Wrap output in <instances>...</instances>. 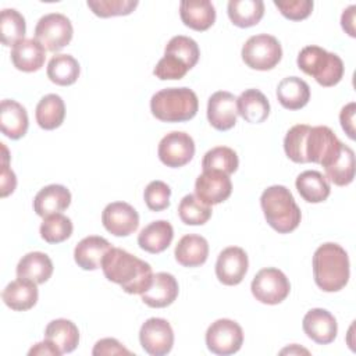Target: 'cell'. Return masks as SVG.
I'll return each mask as SVG.
<instances>
[{
    "mask_svg": "<svg viewBox=\"0 0 356 356\" xmlns=\"http://www.w3.org/2000/svg\"><path fill=\"white\" fill-rule=\"evenodd\" d=\"M316 285L324 292H338L346 286L350 275L346 250L334 242L320 245L313 254Z\"/></svg>",
    "mask_w": 356,
    "mask_h": 356,
    "instance_id": "7a4b0ae2",
    "label": "cell"
},
{
    "mask_svg": "<svg viewBox=\"0 0 356 356\" xmlns=\"http://www.w3.org/2000/svg\"><path fill=\"white\" fill-rule=\"evenodd\" d=\"M38 284L29 280L18 278L11 281L3 291L1 298L6 306L15 312H25L32 309L39 298Z\"/></svg>",
    "mask_w": 356,
    "mask_h": 356,
    "instance_id": "cb8c5ba5",
    "label": "cell"
},
{
    "mask_svg": "<svg viewBox=\"0 0 356 356\" xmlns=\"http://www.w3.org/2000/svg\"><path fill=\"white\" fill-rule=\"evenodd\" d=\"M79 72V63L70 54H56L47 64V78L60 86H70L75 83Z\"/></svg>",
    "mask_w": 356,
    "mask_h": 356,
    "instance_id": "e575fe53",
    "label": "cell"
},
{
    "mask_svg": "<svg viewBox=\"0 0 356 356\" xmlns=\"http://www.w3.org/2000/svg\"><path fill=\"white\" fill-rule=\"evenodd\" d=\"M341 147L342 142L331 128L325 125L310 127L305 140L306 163H316L325 168L338 157Z\"/></svg>",
    "mask_w": 356,
    "mask_h": 356,
    "instance_id": "52a82bcc",
    "label": "cell"
},
{
    "mask_svg": "<svg viewBox=\"0 0 356 356\" xmlns=\"http://www.w3.org/2000/svg\"><path fill=\"white\" fill-rule=\"evenodd\" d=\"M249 260L242 248L229 246L225 248L217 257L216 275L224 285L232 286L242 282L248 273Z\"/></svg>",
    "mask_w": 356,
    "mask_h": 356,
    "instance_id": "5bb4252c",
    "label": "cell"
},
{
    "mask_svg": "<svg viewBox=\"0 0 356 356\" xmlns=\"http://www.w3.org/2000/svg\"><path fill=\"white\" fill-rule=\"evenodd\" d=\"M72 229V221L67 216L56 213L43 218L40 224V236L47 243H61L71 236Z\"/></svg>",
    "mask_w": 356,
    "mask_h": 356,
    "instance_id": "f35d334b",
    "label": "cell"
},
{
    "mask_svg": "<svg viewBox=\"0 0 356 356\" xmlns=\"http://www.w3.org/2000/svg\"><path fill=\"white\" fill-rule=\"evenodd\" d=\"M178 292L179 286L172 274L156 273L153 274L152 285L142 293V302L154 309L167 307L177 299Z\"/></svg>",
    "mask_w": 356,
    "mask_h": 356,
    "instance_id": "ac0fdd59",
    "label": "cell"
},
{
    "mask_svg": "<svg viewBox=\"0 0 356 356\" xmlns=\"http://www.w3.org/2000/svg\"><path fill=\"white\" fill-rule=\"evenodd\" d=\"M277 99L286 110H299L310 100L309 85L298 76H286L277 86Z\"/></svg>",
    "mask_w": 356,
    "mask_h": 356,
    "instance_id": "f1b7e54d",
    "label": "cell"
},
{
    "mask_svg": "<svg viewBox=\"0 0 356 356\" xmlns=\"http://www.w3.org/2000/svg\"><path fill=\"white\" fill-rule=\"evenodd\" d=\"M175 260L184 267H199L206 263L209 256L207 241L196 234L182 236L175 246Z\"/></svg>",
    "mask_w": 356,
    "mask_h": 356,
    "instance_id": "484cf974",
    "label": "cell"
},
{
    "mask_svg": "<svg viewBox=\"0 0 356 356\" xmlns=\"http://www.w3.org/2000/svg\"><path fill=\"white\" fill-rule=\"evenodd\" d=\"M227 13L235 26L250 28L263 18L264 3L261 0H229Z\"/></svg>",
    "mask_w": 356,
    "mask_h": 356,
    "instance_id": "1f68e13d",
    "label": "cell"
},
{
    "mask_svg": "<svg viewBox=\"0 0 356 356\" xmlns=\"http://www.w3.org/2000/svg\"><path fill=\"white\" fill-rule=\"evenodd\" d=\"M174 228L165 220H157L146 225L138 235V245L149 253H161L172 242Z\"/></svg>",
    "mask_w": 356,
    "mask_h": 356,
    "instance_id": "d4e9b609",
    "label": "cell"
},
{
    "mask_svg": "<svg viewBox=\"0 0 356 356\" xmlns=\"http://www.w3.org/2000/svg\"><path fill=\"white\" fill-rule=\"evenodd\" d=\"M178 216L186 225H203L211 217V206L203 203L196 195H186L178 206Z\"/></svg>",
    "mask_w": 356,
    "mask_h": 356,
    "instance_id": "74e56055",
    "label": "cell"
},
{
    "mask_svg": "<svg viewBox=\"0 0 356 356\" xmlns=\"http://www.w3.org/2000/svg\"><path fill=\"white\" fill-rule=\"evenodd\" d=\"M53 274V263L43 252H29L17 264V277L44 284Z\"/></svg>",
    "mask_w": 356,
    "mask_h": 356,
    "instance_id": "83f0119b",
    "label": "cell"
},
{
    "mask_svg": "<svg viewBox=\"0 0 356 356\" xmlns=\"http://www.w3.org/2000/svg\"><path fill=\"white\" fill-rule=\"evenodd\" d=\"M36 122L42 129L51 131L58 128L65 118V104L64 100L54 93L43 96L35 111Z\"/></svg>",
    "mask_w": 356,
    "mask_h": 356,
    "instance_id": "d6a6232c",
    "label": "cell"
},
{
    "mask_svg": "<svg viewBox=\"0 0 356 356\" xmlns=\"http://www.w3.org/2000/svg\"><path fill=\"white\" fill-rule=\"evenodd\" d=\"M157 154L160 161L167 167H184L195 156V142L189 134L172 131L160 140Z\"/></svg>",
    "mask_w": 356,
    "mask_h": 356,
    "instance_id": "8fae6325",
    "label": "cell"
},
{
    "mask_svg": "<svg viewBox=\"0 0 356 356\" xmlns=\"http://www.w3.org/2000/svg\"><path fill=\"white\" fill-rule=\"evenodd\" d=\"M71 203V192L64 185L51 184L42 188L33 199V210L40 217L64 211Z\"/></svg>",
    "mask_w": 356,
    "mask_h": 356,
    "instance_id": "ffe728a7",
    "label": "cell"
},
{
    "mask_svg": "<svg viewBox=\"0 0 356 356\" xmlns=\"http://www.w3.org/2000/svg\"><path fill=\"white\" fill-rule=\"evenodd\" d=\"M28 355L29 356H32V355H49V356H60L61 355V352L56 348V345L54 343H51L49 339H44V341H42V342H38V343H35L31 349H29V352H28Z\"/></svg>",
    "mask_w": 356,
    "mask_h": 356,
    "instance_id": "681fc988",
    "label": "cell"
},
{
    "mask_svg": "<svg viewBox=\"0 0 356 356\" xmlns=\"http://www.w3.org/2000/svg\"><path fill=\"white\" fill-rule=\"evenodd\" d=\"M355 11H356V6H349L346 10H343L342 15H341V25L342 29L352 38L356 36V31H355Z\"/></svg>",
    "mask_w": 356,
    "mask_h": 356,
    "instance_id": "f907efd6",
    "label": "cell"
},
{
    "mask_svg": "<svg viewBox=\"0 0 356 356\" xmlns=\"http://www.w3.org/2000/svg\"><path fill=\"white\" fill-rule=\"evenodd\" d=\"M285 352H289V353H293V352H298V353H300V352H303V353H309L306 349H299L296 345H293L292 348H286V349H282L281 350V353H285Z\"/></svg>",
    "mask_w": 356,
    "mask_h": 356,
    "instance_id": "816d5d0a",
    "label": "cell"
},
{
    "mask_svg": "<svg viewBox=\"0 0 356 356\" xmlns=\"http://www.w3.org/2000/svg\"><path fill=\"white\" fill-rule=\"evenodd\" d=\"M44 339H49L63 353L72 352L79 343V331L75 323L67 318H56L44 328Z\"/></svg>",
    "mask_w": 356,
    "mask_h": 356,
    "instance_id": "f546056e",
    "label": "cell"
},
{
    "mask_svg": "<svg viewBox=\"0 0 356 356\" xmlns=\"http://www.w3.org/2000/svg\"><path fill=\"white\" fill-rule=\"evenodd\" d=\"M179 15L185 26L203 32L216 21V8L209 0H184L179 4Z\"/></svg>",
    "mask_w": 356,
    "mask_h": 356,
    "instance_id": "7402d4cb",
    "label": "cell"
},
{
    "mask_svg": "<svg viewBox=\"0 0 356 356\" xmlns=\"http://www.w3.org/2000/svg\"><path fill=\"white\" fill-rule=\"evenodd\" d=\"M104 277L131 295H142L153 281L149 263L120 248H111L102 260Z\"/></svg>",
    "mask_w": 356,
    "mask_h": 356,
    "instance_id": "6da1fadb",
    "label": "cell"
},
{
    "mask_svg": "<svg viewBox=\"0 0 356 356\" xmlns=\"http://www.w3.org/2000/svg\"><path fill=\"white\" fill-rule=\"evenodd\" d=\"M238 117L236 97L227 90H218L209 97L207 120L217 131H228L235 127Z\"/></svg>",
    "mask_w": 356,
    "mask_h": 356,
    "instance_id": "2e32d148",
    "label": "cell"
},
{
    "mask_svg": "<svg viewBox=\"0 0 356 356\" xmlns=\"http://www.w3.org/2000/svg\"><path fill=\"white\" fill-rule=\"evenodd\" d=\"M238 114L250 124L264 122L270 114V103L259 89H246L236 97Z\"/></svg>",
    "mask_w": 356,
    "mask_h": 356,
    "instance_id": "4316f807",
    "label": "cell"
},
{
    "mask_svg": "<svg viewBox=\"0 0 356 356\" xmlns=\"http://www.w3.org/2000/svg\"><path fill=\"white\" fill-rule=\"evenodd\" d=\"M232 192V182L229 175L207 170L203 171L195 182V195L206 204L213 206L225 202Z\"/></svg>",
    "mask_w": 356,
    "mask_h": 356,
    "instance_id": "9a60e30c",
    "label": "cell"
},
{
    "mask_svg": "<svg viewBox=\"0 0 356 356\" xmlns=\"http://www.w3.org/2000/svg\"><path fill=\"white\" fill-rule=\"evenodd\" d=\"M74 28L71 21L60 13L43 15L35 26V39L51 53L64 49L72 39Z\"/></svg>",
    "mask_w": 356,
    "mask_h": 356,
    "instance_id": "ba28073f",
    "label": "cell"
},
{
    "mask_svg": "<svg viewBox=\"0 0 356 356\" xmlns=\"http://www.w3.org/2000/svg\"><path fill=\"white\" fill-rule=\"evenodd\" d=\"M305 334L320 345H328L337 338L338 324L335 317L325 309H312L309 310L302 323Z\"/></svg>",
    "mask_w": 356,
    "mask_h": 356,
    "instance_id": "e0dca14e",
    "label": "cell"
},
{
    "mask_svg": "<svg viewBox=\"0 0 356 356\" xmlns=\"http://www.w3.org/2000/svg\"><path fill=\"white\" fill-rule=\"evenodd\" d=\"M139 342L143 350L152 356H164L174 345V331L164 318H147L139 331Z\"/></svg>",
    "mask_w": 356,
    "mask_h": 356,
    "instance_id": "7c38bea8",
    "label": "cell"
},
{
    "mask_svg": "<svg viewBox=\"0 0 356 356\" xmlns=\"http://www.w3.org/2000/svg\"><path fill=\"white\" fill-rule=\"evenodd\" d=\"M298 67L305 74L313 76L321 86L330 88L343 76V61L335 53H330L320 46H306L298 54Z\"/></svg>",
    "mask_w": 356,
    "mask_h": 356,
    "instance_id": "5b68a950",
    "label": "cell"
},
{
    "mask_svg": "<svg viewBox=\"0 0 356 356\" xmlns=\"http://www.w3.org/2000/svg\"><path fill=\"white\" fill-rule=\"evenodd\" d=\"M28 113L22 104L15 100L4 99L0 106L1 132L10 139H19L28 131Z\"/></svg>",
    "mask_w": 356,
    "mask_h": 356,
    "instance_id": "603a6c76",
    "label": "cell"
},
{
    "mask_svg": "<svg viewBox=\"0 0 356 356\" xmlns=\"http://www.w3.org/2000/svg\"><path fill=\"white\" fill-rule=\"evenodd\" d=\"M238 165L239 160L236 152L227 146H217L210 149L202 160L203 171L213 170L224 172L227 175L235 172L238 170Z\"/></svg>",
    "mask_w": 356,
    "mask_h": 356,
    "instance_id": "d590c367",
    "label": "cell"
},
{
    "mask_svg": "<svg viewBox=\"0 0 356 356\" xmlns=\"http://www.w3.org/2000/svg\"><path fill=\"white\" fill-rule=\"evenodd\" d=\"M355 111H356V104L350 102L346 106H343L339 113L341 127L350 139H355Z\"/></svg>",
    "mask_w": 356,
    "mask_h": 356,
    "instance_id": "c3c4849f",
    "label": "cell"
},
{
    "mask_svg": "<svg viewBox=\"0 0 356 356\" xmlns=\"http://www.w3.org/2000/svg\"><path fill=\"white\" fill-rule=\"evenodd\" d=\"M92 355H131V350L124 348L117 339L114 338H103L96 342Z\"/></svg>",
    "mask_w": 356,
    "mask_h": 356,
    "instance_id": "7dc6e473",
    "label": "cell"
},
{
    "mask_svg": "<svg viewBox=\"0 0 356 356\" xmlns=\"http://www.w3.org/2000/svg\"><path fill=\"white\" fill-rule=\"evenodd\" d=\"M260 206L267 224L278 234H289L298 228L302 213L288 188L268 186L260 196Z\"/></svg>",
    "mask_w": 356,
    "mask_h": 356,
    "instance_id": "3957f363",
    "label": "cell"
},
{
    "mask_svg": "<svg viewBox=\"0 0 356 356\" xmlns=\"http://www.w3.org/2000/svg\"><path fill=\"white\" fill-rule=\"evenodd\" d=\"M325 178L337 186H346L355 178V152L342 143L338 157L325 167Z\"/></svg>",
    "mask_w": 356,
    "mask_h": 356,
    "instance_id": "836d02e7",
    "label": "cell"
},
{
    "mask_svg": "<svg viewBox=\"0 0 356 356\" xmlns=\"http://www.w3.org/2000/svg\"><path fill=\"white\" fill-rule=\"evenodd\" d=\"M295 185L303 200L309 203H321L331 193V186L327 178L314 170H307L299 174Z\"/></svg>",
    "mask_w": 356,
    "mask_h": 356,
    "instance_id": "4dcf8cb0",
    "label": "cell"
},
{
    "mask_svg": "<svg viewBox=\"0 0 356 356\" xmlns=\"http://www.w3.org/2000/svg\"><path fill=\"white\" fill-rule=\"evenodd\" d=\"M0 145H1V150H3L0 186H1V197H6L14 192V189L17 186V178H15V174L13 172V170L8 167V161H10L8 150L4 143H0Z\"/></svg>",
    "mask_w": 356,
    "mask_h": 356,
    "instance_id": "bcb514c9",
    "label": "cell"
},
{
    "mask_svg": "<svg viewBox=\"0 0 356 356\" xmlns=\"http://www.w3.org/2000/svg\"><path fill=\"white\" fill-rule=\"evenodd\" d=\"M113 246L107 239L97 235H90L83 238L74 250V260L82 270H97L102 267V260L104 254Z\"/></svg>",
    "mask_w": 356,
    "mask_h": 356,
    "instance_id": "44dd1931",
    "label": "cell"
},
{
    "mask_svg": "<svg viewBox=\"0 0 356 356\" xmlns=\"http://www.w3.org/2000/svg\"><path fill=\"white\" fill-rule=\"evenodd\" d=\"M199 108L196 93L189 88H165L150 99L152 114L163 122H184L192 120Z\"/></svg>",
    "mask_w": 356,
    "mask_h": 356,
    "instance_id": "277c9868",
    "label": "cell"
},
{
    "mask_svg": "<svg viewBox=\"0 0 356 356\" xmlns=\"http://www.w3.org/2000/svg\"><path fill=\"white\" fill-rule=\"evenodd\" d=\"M243 63L257 71L273 70L282 58V47L273 35L260 33L250 36L241 51Z\"/></svg>",
    "mask_w": 356,
    "mask_h": 356,
    "instance_id": "8992f818",
    "label": "cell"
},
{
    "mask_svg": "<svg viewBox=\"0 0 356 356\" xmlns=\"http://www.w3.org/2000/svg\"><path fill=\"white\" fill-rule=\"evenodd\" d=\"M170 196L171 189L163 181H152L143 192L145 203L152 211L165 210L170 206Z\"/></svg>",
    "mask_w": 356,
    "mask_h": 356,
    "instance_id": "7bdbcfd3",
    "label": "cell"
},
{
    "mask_svg": "<svg viewBox=\"0 0 356 356\" xmlns=\"http://www.w3.org/2000/svg\"><path fill=\"white\" fill-rule=\"evenodd\" d=\"M46 49L35 39H22L11 49V61L22 72H35L40 70L46 60Z\"/></svg>",
    "mask_w": 356,
    "mask_h": 356,
    "instance_id": "d6986e66",
    "label": "cell"
},
{
    "mask_svg": "<svg viewBox=\"0 0 356 356\" xmlns=\"http://www.w3.org/2000/svg\"><path fill=\"white\" fill-rule=\"evenodd\" d=\"M310 129V125L298 124L293 125L284 138V150L288 159L293 163H306L305 159V140Z\"/></svg>",
    "mask_w": 356,
    "mask_h": 356,
    "instance_id": "60d3db41",
    "label": "cell"
},
{
    "mask_svg": "<svg viewBox=\"0 0 356 356\" xmlns=\"http://www.w3.org/2000/svg\"><path fill=\"white\" fill-rule=\"evenodd\" d=\"M188 71H189V68L182 61H179L177 57L164 54V57L160 58L159 63L156 64L153 74L159 79L167 81V79H181L186 75Z\"/></svg>",
    "mask_w": 356,
    "mask_h": 356,
    "instance_id": "ee69618b",
    "label": "cell"
},
{
    "mask_svg": "<svg viewBox=\"0 0 356 356\" xmlns=\"http://www.w3.org/2000/svg\"><path fill=\"white\" fill-rule=\"evenodd\" d=\"M102 222L114 236H128L138 229L139 214L125 202H113L104 207Z\"/></svg>",
    "mask_w": 356,
    "mask_h": 356,
    "instance_id": "4fadbf2b",
    "label": "cell"
},
{
    "mask_svg": "<svg viewBox=\"0 0 356 356\" xmlns=\"http://www.w3.org/2000/svg\"><path fill=\"white\" fill-rule=\"evenodd\" d=\"M88 7L100 18H110L117 15H128L136 7V0H88Z\"/></svg>",
    "mask_w": 356,
    "mask_h": 356,
    "instance_id": "b9f144b4",
    "label": "cell"
},
{
    "mask_svg": "<svg viewBox=\"0 0 356 356\" xmlns=\"http://www.w3.org/2000/svg\"><path fill=\"white\" fill-rule=\"evenodd\" d=\"M250 289L256 300L264 305H278L286 299L291 284L286 275L274 267L261 268L253 278Z\"/></svg>",
    "mask_w": 356,
    "mask_h": 356,
    "instance_id": "9c48e42d",
    "label": "cell"
},
{
    "mask_svg": "<svg viewBox=\"0 0 356 356\" xmlns=\"http://www.w3.org/2000/svg\"><path fill=\"white\" fill-rule=\"evenodd\" d=\"M164 54H170L182 61L189 70L193 68L200 57V50L197 43L188 36L178 35L170 39L164 49Z\"/></svg>",
    "mask_w": 356,
    "mask_h": 356,
    "instance_id": "ab89813d",
    "label": "cell"
},
{
    "mask_svg": "<svg viewBox=\"0 0 356 356\" xmlns=\"http://www.w3.org/2000/svg\"><path fill=\"white\" fill-rule=\"evenodd\" d=\"M26 25L21 13L14 8H4L0 14V33L4 46H14L25 39Z\"/></svg>",
    "mask_w": 356,
    "mask_h": 356,
    "instance_id": "8d00e7d4",
    "label": "cell"
},
{
    "mask_svg": "<svg viewBox=\"0 0 356 356\" xmlns=\"http://www.w3.org/2000/svg\"><path fill=\"white\" fill-rule=\"evenodd\" d=\"M274 6L280 10V13L285 18L291 21H302L312 14L314 4L312 0H286V1L274 0Z\"/></svg>",
    "mask_w": 356,
    "mask_h": 356,
    "instance_id": "f6af8a7d",
    "label": "cell"
},
{
    "mask_svg": "<svg viewBox=\"0 0 356 356\" xmlns=\"http://www.w3.org/2000/svg\"><path fill=\"white\" fill-rule=\"evenodd\" d=\"M243 343L241 325L229 318H218L206 331L207 349L220 356L236 353Z\"/></svg>",
    "mask_w": 356,
    "mask_h": 356,
    "instance_id": "30bf717a",
    "label": "cell"
}]
</instances>
